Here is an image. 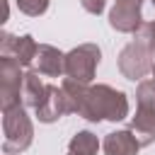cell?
Wrapping results in <instances>:
<instances>
[{"label": "cell", "instance_id": "obj_18", "mask_svg": "<svg viewBox=\"0 0 155 155\" xmlns=\"http://www.w3.org/2000/svg\"><path fill=\"white\" fill-rule=\"evenodd\" d=\"M150 2H153V7H155V0H150Z\"/></svg>", "mask_w": 155, "mask_h": 155}, {"label": "cell", "instance_id": "obj_11", "mask_svg": "<svg viewBox=\"0 0 155 155\" xmlns=\"http://www.w3.org/2000/svg\"><path fill=\"white\" fill-rule=\"evenodd\" d=\"M143 145L138 143V138L133 136L131 128H121L114 133H107V138L102 140V150L104 155H138Z\"/></svg>", "mask_w": 155, "mask_h": 155}, {"label": "cell", "instance_id": "obj_3", "mask_svg": "<svg viewBox=\"0 0 155 155\" xmlns=\"http://www.w3.org/2000/svg\"><path fill=\"white\" fill-rule=\"evenodd\" d=\"M153 63H155V56L150 51V41H148V34L145 29L140 27L136 34H133V41L126 44L119 53V70L126 80H143L150 70H153Z\"/></svg>", "mask_w": 155, "mask_h": 155}, {"label": "cell", "instance_id": "obj_6", "mask_svg": "<svg viewBox=\"0 0 155 155\" xmlns=\"http://www.w3.org/2000/svg\"><path fill=\"white\" fill-rule=\"evenodd\" d=\"M22 80H24L22 65L10 56H0V109L2 111L22 104Z\"/></svg>", "mask_w": 155, "mask_h": 155}, {"label": "cell", "instance_id": "obj_17", "mask_svg": "<svg viewBox=\"0 0 155 155\" xmlns=\"http://www.w3.org/2000/svg\"><path fill=\"white\" fill-rule=\"evenodd\" d=\"M150 75H153V80H155V63H153V70H150Z\"/></svg>", "mask_w": 155, "mask_h": 155}, {"label": "cell", "instance_id": "obj_1", "mask_svg": "<svg viewBox=\"0 0 155 155\" xmlns=\"http://www.w3.org/2000/svg\"><path fill=\"white\" fill-rule=\"evenodd\" d=\"M68 104H70V114L82 116L85 121L99 124V121H121L128 116V97L126 92L97 82V85H85L78 82L73 78H65L61 82Z\"/></svg>", "mask_w": 155, "mask_h": 155}, {"label": "cell", "instance_id": "obj_20", "mask_svg": "<svg viewBox=\"0 0 155 155\" xmlns=\"http://www.w3.org/2000/svg\"><path fill=\"white\" fill-rule=\"evenodd\" d=\"M68 155H73V153H68Z\"/></svg>", "mask_w": 155, "mask_h": 155}, {"label": "cell", "instance_id": "obj_5", "mask_svg": "<svg viewBox=\"0 0 155 155\" xmlns=\"http://www.w3.org/2000/svg\"><path fill=\"white\" fill-rule=\"evenodd\" d=\"M99 61H102V51L97 44H80L65 53V78L90 85Z\"/></svg>", "mask_w": 155, "mask_h": 155}, {"label": "cell", "instance_id": "obj_16", "mask_svg": "<svg viewBox=\"0 0 155 155\" xmlns=\"http://www.w3.org/2000/svg\"><path fill=\"white\" fill-rule=\"evenodd\" d=\"M143 29H145V34H148L150 51H153V56H155V19H153V22H145V24H143Z\"/></svg>", "mask_w": 155, "mask_h": 155}, {"label": "cell", "instance_id": "obj_19", "mask_svg": "<svg viewBox=\"0 0 155 155\" xmlns=\"http://www.w3.org/2000/svg\"><path fill=\"white\" fill-rule=\"evenodd\" d=\"M136 2H143V0H136Z\"/></svg>", "mask_w": 155, "mask_h": 155}, {"label": "cell", "instance_id": "obj_2", "mask_svg": "<svg viewBox=\"0 0 155 155\" xmlns=\"http://www.w3.org/2000/svg\"><path fill=\"white\" fill-rule=\"evenodd\" d=\"M34 140V124L27 114V107H12L2 111V153L5 155H19L24 153Z\"/></svg>", "mask_w": 155, "mask_h": 155}, {"label": "cell", "instance_id": "obj_7", "mask_svg": "<svg viewBox=\"0 0 155 155\" xmlns=\"http://www.w3.org/2000/svg\"><path fill=\"white\" fill-rule=\"evenodd\" d=\"M140 5L136 0H116L114 7L109 10V27L121 31V34H136L145 22L140 15Z\"/></svg>", "mask_w": 155, "mask_h": 155}, {"label": "cell", "instance_id": "obj_14", "mask_svg": "<svg viewBox=\"0 0 155 155\" xmlns=\"http://www.w3.org/2000/svg\"><path fill=\"white\" fill-rule=\"evenodd\" d=\"M19 12L29 15V17H41L46 10H48V2L51 0H15Z\"/></svg>", "mask_w": 155, "mask_h": 155}, {"label": "cell", "instance_id": "obj_4", "mask_svg": "<svg viewBox=\"0 0 155 155\" xmlns=\"http://www.w3.org/2000/svg\"><path fill=\"white\" fill-rule=\"evenodd\" d=\"M136 114L131 116L128 128L140 145L155 140V80H140L136 87Z\"/></svg>", "mask_w": 155, "mask_h": 155}, {"label": "cell", "instance_id": "obj_15", "mask_svg": "<svg viewBox=\"0 0 155 155\" xmlns=\"http://www.w3.org/2000/svg\"><path fill=\"white\" fill-rule=\"evenodd\" d=\"M80 5L90 15H102L104 12V0H80Z\"/></svg>", "mask_w": 155, "mask_h": 155}, {"label": "cell", "instance_id": "obj_9", "mask_svg": "<svg viewBox=\"0 0 155 155\" xmlns=\"http://www.w3.org/2000/svg\"><path fill=\"white\" fill-rule=\"evenodd\" d=\"M34 111H36V119H39L41 124H53V121H58L61 116L70 114V104H68V97H65L63 87L48 85L44 102H41Z\"/></svg>", "mask_w": 155, "mask_h": 155}, {"label": "cell", "instance_id": "obj_8", "mask_svg": "<svg viewBox=\"0 0 155 155\" xmlns=\"http://www.w3.org/2000/svg\"><path fill=\"white\" fill-rule=\"evenodd\" d=\"M36 51H39V44L34 41L31 34L12 36L10 31H2L0 56H10V58H15L22 68H29V65H34V61H36Z\"/></svg>", "mask_w": 155, "mask_h": 155}, {"label": "cell", "instance_id": "obj_12", "mask_svg": "<svg viewBox=\"0 0 155 155\" xmlns=\"http://www.w3.org/2000/svg\"><path fill=\"white\" fill-rule=\"evenodd\" d=\"M46 87L48 85L39 78L36 70H27L24 73V80H22V104L36 109L44 102V97H46Z\"/></svg>", "mask_w": 155, "mask_h": 155}, {"label": "cell", "instance_id": "obj_10", "mask_svg": "<svg viewBox=\"0 0 155 155\" xmlns=\"http://www.w3.org/2000/svg\"><path fill=\"white\" fill-rule=\"evenodd\" d=\"M36 73L39 75H46V78H61L65 75V53L51 44H39V51H36Z\"/></svg>", "mask_w": 155, "mask_h": 155}, {"label": "cell", "instance_id": "obj_13", "mask_svg": "<svg viewBox=\"0 0 155 155\" xmlns=\"http://www.w3.org/2000/svg\"><path fill=\"white\" fill-rule=\"evenodd\" d=\"M99 145L102 143L92 131H78L68 143V153H73V155H97Z\"/></svg>", "mask_w": 155, "mask_h": 155}]
</instances>
